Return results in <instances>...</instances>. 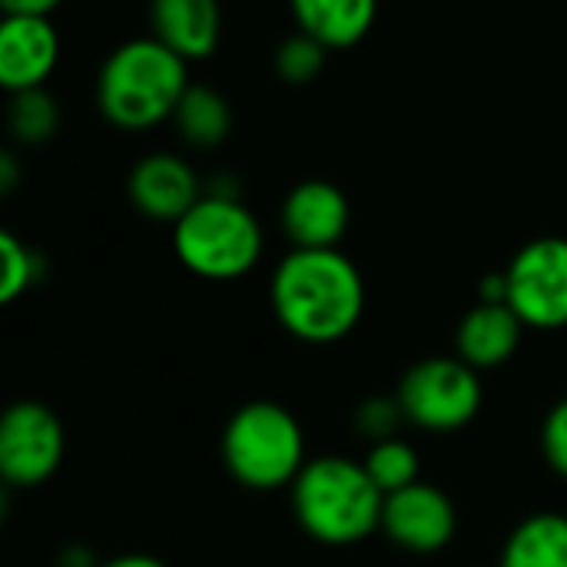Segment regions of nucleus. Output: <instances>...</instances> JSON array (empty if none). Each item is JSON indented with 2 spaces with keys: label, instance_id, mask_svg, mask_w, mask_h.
I'll return each mask as SVG.
<instances>
[{
  "label": "nucleus",
  "instance_id": "9b49d317",
  "mask_svg": "<svg viewBox=\"0 0 567 567\" xmlns=\"http://www.w3.org/2000/svg\"><path fill=\"white\" fill-rule=\"evenodd\" d=\"M133 206L156 223H179L203 196L193 166L173 153H150L130 173Z\"/></svg>",
  "mask_w": 567,
  "mask_h": 567
},
{
  "label": "nucleus",
  "instance_id": "aec40b11",
  "mask_svg": "<svg viewBox=\"0 0 567 567\" xmlns=\"http://www.w3.org/2000/svg\"><path fill=\"white\" fill-rule=\"evenodd\" d=\"M43 266L30 246H23L13 233H0V302L20 299L37 279Z\"/></svg>",
  "mask_w": 567,
  "mask_h": 567
},
{
  "label": "nucleus",
  "instance_id": "f8f14e48",
  "mask_svg": "<svg viewBox=\"0 0 567 567\" xmlns=\"http://www.w3.org/2000/svg\"><path fill=\"white\" fill-rule=\"evenodd\" d=\"M282 229L296 249H339L349 229V199L326 179L299 183L282 203Z\"/></svg>",
  "mask_w": 567,
  "mask_h": 567
},
{
  "label": "nucleus",
  "instance_id": "6e6552de",
  "mask_svg": "<svg viewBox=\"0 0 567 567\" xmlns=\"http://www.w3.org/2000/svg\"><path fill=\"white\" fill-rule=\"evenodd\" d=\"M63 458V425L40 402H17L0 419V475L7 485H43Z\"/></svg>",
  "mask_w": 567,
  "mask_h": 567
},
{
  "label": "nucleus",
  "instance_id": "9d476101",
  "mask_svg": "<svg viewBox=\"0 0 567 567\" xmlns=\"http://www.w3.org/2000/svg\"><path fill=\"white\" fill-rule=\"evenodd\" d=\"M60 60V37L47 17H3L0 27V83L10 93L47 83Z\"/></svg>",
  "mask_w": 567,
  "mask_h": 567
},
{
  "label": "nucleus",
  "instance_id": "423d86ee",
  "mask_svg": "<svg viewBox=\"0 0 567 567\" xmlns=\"http://www.w3.org/2000/svg\"><path fill=\"white\" fill-rule=\"evenodd\" d=\"M395 399L412 425L425 432H455L482 409L478 369L465 359H425L405 372Z\"/></svg>",
  "mask_w": 567,
  "mask_h": 567
},
{
  "label": "nucleus",
  "instance_id": "f3484780",
  "mask_svg": "<svg viewBox=\"0 0 567 567\" xmlns=\"http://www.w3.org/2000/svg\"><path fill=\"white\" fill-rule=\"evenodd\" d=\"M176 120V130L179 136L189 143V146H216L226 140L229 126H233V113H229V103L223 100V93L209 90V86H189L173 113Z\"/></svg>",
  "mask_w": 567,
  "mask_h": 567
},
{
  "label": "nucleus",
  "instance_id": "412c9836",
  "mask_svg": "<svg viewBox=\"0 0 567 567\" xmlns=\"http://www.w3.org/2000/svg\"><path fill=\"white\" fill-rule=\"evenodd\" d=\"M322 66H326V47L302 30L289 37L276 53V70L286 83H309L319 76Z\"/></svg>",
  "mask_w": 567,
  "mask_h": 567
},
{
  "label": "nucleus",
  "instance_id": "6ab92c4d",
  "mask_svg": "<svg viewBox=\"0 0 567 567\" xmlns=\"http://www.w3.org/2000/svg\"><path fill=\"white\" fill-rule=\"evenodd\" d=\"M56 123H60L56 103L47 96L43 86L13 93L10 126H13L17 140H23V143H43V140H50L56 133Z\"/></svg>",
  "mask_w": 567,
  "mask_h": 567
},
{
  "label": "nucleus",
  "instance_id": "2eb2a0df",
  "mask_svg": "<svg viewBox=\"0 0 567 567\" xmlns=\"http://www.w3.org/2000/svg\"><path fill=\"white\" fill-rule=\"evenodd\" d=\"M302 33L316 37L326 50L355 47L375 23L379 0H289Z\"/></svg>",
  "mask_w": 567,
  "mask_h": 567
},
{
  "label": "nucleus",
  "instance_id": "a878e982",
  "mask_svg": "<svg viewBox=\"0 0 567 567\" xmlns=\"http://www.w3.org/2000/svg\"><path fill=\"white\" fill-rule=\"evenodd\" d=\"M100 567H166L163 561H156V558H150V555H120V558H113V561H106V565Z\"/></svg>",
  "mask_w": 567,
  "mask_h": 567
},
{
  "label": "nucleus",
  "instance_id": "ddd939ff",
  "mask_svg": "<svg viewBox=\"0 0 567 567\" xmlns=\"http://www.w3.org/2000/svg\"><path fill=\"white\" fill-rule=\"evenodd\" d=\"M150 23H153V37L189 63V60H206L216 50L223 13H219V0H153Z\"/></svg>",
  "mask_w": 567,
  "mask_h": 567
},
{
  "label": "nucleus",
  "instance_id": "5701e85b",
  "mask_svg": "<svg viewBox=\"0 0 567 567\" xmlns=\"http://www.w3.org/2000/svg\"><path fill=\"white\" fill-rule=\"evenodd\" d=\"M542 449H545V458L548 465L567 478V399L558 402L548 419H545V432H542Z\"/></svg>",
  "mask_w": 567,
  "mask_h": 567
},
{
  "label": "nucleus",
  "instance_id": "f257e3e1",
  "mask_svg": "<svg viewBox=\"0 0 567 567\" xmlns=\"http://www.w3.org/2000/svg\"><path fill=\"white\" fill-rule=\"evenodd\" d=\"M272 309L289 336L329 346L359 326L365 286L339 249H292L272 272Z\"/></svg>",
  "mask_w": 567,
  "mask_h": 567
},
{
  "label": "nucleus",
  "instance_id": "7ed1b4c3",
  "mask_svg": "<svg viewBox=\"0 0 567 567\" xmlns=\"http://www.w3.org/2000/svg\"><path fill=\"white\" fill-rule=\"evenodd\" d=\"M189 90L186 60L156 37L116 47L96 80V106L120 130H150L173 120Z\"/></svg>",
  "mask_w": 567,
  "mask_h": 567
},
{
  "label": "nucleus",
  "instance_id": "b1692460",
  "mask_svg": "<svg viewBox=\"0 0 567 567\" xmlns=\"http://www.w3.org/2000/svg\"><path fill=\"white\" fill-rule=\"evenodd\" d=\"M3 3V13H13V17H50L63 0H0Z\"/></svg>",
  "mask_w": 567,
  "mask_h": 567
},
{
  "label": "nucleus",
  "instance_id": "4468645a",
  "mask_svg": "<svg viewBox=\"0 0 567 567\" xmlns=\"http://www.w3.org/2000/svg\"><path fill=\"white\" fill-rule=\"evenodd\" d=\"M525 322L508 302H478L458 326V359L472 369H498L505 365L518 342Z\"/></svg>",
  "mask_w": 567,
  "mask_h": 567
},
{
  "label": "nucleus",
  "instance_id": "dca6fc26",
  "mask_svg": "<svg viewBox=\"0 0 567 567\" xmlns=\"http://www.w3.org/2000/svg\"><path fill=\"white\" fill-rule=\"evenodd\" d=\"M502 567H567V518L542 512L525 518L505 542Z\"/></svg>",
  "mask_w": 567,
  "mask_h": 567
},
{
  "label": "nucleus",
  "instance_id": "1a4fd4ad",
  "mask_svg": "<svg viewBox=\"0 0 567 567\" xmlns=\"http://www.w3.org/2000/svg\"><path fill=\"white\" fill-rule=\"evenodd\" d=\"M458 528V515L452 498L425 482H415L402 492L385 495L382 508V532L389 542L412 555H435L442 551Z\"/></svg>",
  "mask_w": 567,
  "mask_h": 567
},
{
  "label": "nucleus",
  "instance_id": "f03ea898",
  "mask_svg": "<svg viewBox=\"0 0 567 567\" xmlns=\"http://www.w3.org/2000/svg\"><path fill=\"white\" fill-rule=\"evenodd\" d=\"M385 495L362 462L326 455L306 462L292 482V512L309 538L332 548L365 542L382 528Z\"/></svg>",
  "mask_w": 567,
  "mask_h": 567
},
{
  "label": "nucleus",
  "instance_id": "39448f33",
  "mask_svg": "<svg viewBox=\"0 0 567 567\" xmlns=\"http://www.w3.org/2000/svg\"><path fill=\"white\" fill-rule=\"evenodd\" d=\"M223 462L226 472L252 492L286 488L306 468L302 425L276 402H249L223 432Z\"/></svg>",
  "mask_w": 567,
  "mask_h": 567
},
{
  "label": "nucleus",
  "instance_id": "4be33fe9",
  "mask_svg": "<svg viewBox=\"0 0 567 567\" xmlns=\"http://www.w3.org/2000/svg\"><path fill=\"white\" fill-rule=\"evenodd\" d=\"M402 422H409V419H405L399 399H382V395H379V399L362 402L359 412H355V429H359L365 439H372V442L395 439V432H399Z\"/></svg>",
  "mask_w": 567,
  "mask_h": 567
},
{
  "label": "nucleus",
  "instance_id": "393cba45",
  "mask_svg": "<svg viewBox=\"0 0 567 567\" xmlns=\"http://www.w3.org/2000/svg\"><path fill=\"white\" fill-rule=\"evenodd\" d=\"M60 567H100V565L93 561V555H90L86 548L73 545V548H66V551L60 555Z\"/></svg>",
  "mask_w": 567,
  "mask_h": 567
},
{
  "label": "nucleus",
  "instance_id": "0eeeda50",
  "mask_svg": "<svg viewBox=\"0 0 567 567\" xmlns=\"http://www.w3.org/2000/svg\"><path fill=\"white\" fill-rule=\"evenodd\" d=\"M508 276V306L532 329L567 326V239L545 236L528 243Z\"/></svg>",
  "mask_w": 567,
  "mask_h": 567
},
{
  "label": "nucleus",
  "instance_id": "20e7f679",
  "mask_svg": "<svg viewBox=\"0 0 567 567\" xmlns=\"http://www.w3.org/2000/svg\"><path fill=\"white\" fill-rule=\"evenodd\" d=\"M176 259L203 279H239L262 256V229L256 216L229 193L203 196L179 223H173Z\"/></svg>",
  "mask_w": 567,
  "mask_h": 567
},
{
  "label": "nucleus",
  "instance_id": "a211bd4d",
  "mask_svg": "<svg viewBox=\"0 0 567 567\" xmlns=\"http://www.w3.org/2000/svg\"><path fill=\"white\" fill-rule=\"evenodd\" d=\"M362 465L372 475V482L382 488V495L402 492V488L419 482V455L399 435L385 439V442H372V449H369Z\"/></svg>",
  "mask_w": 567,
  "mask_h": 567
}]
</instances>
